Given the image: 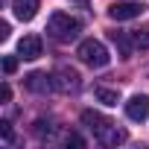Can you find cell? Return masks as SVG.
<instances>
[{
    "label": "cell",
    "mask_w": 149,
    "mask_h": 149,
    "mask_svg": "<svg viewBox=\"0 0 149 149\" xmlns=\"http://www.w3.org/2000/svg\"><path fill=\"white\" fill-rule=\"evenodd\" d=\"M82 126L88 129V132H94V137L100 140V143H105V146H117V143H123L126 140V132H120L111 120H105L100 111H82Z\"/></svg>",
    "instance_id": "1"
},
{
    "label": "cell",
    "mask_w": 149,
    "mask_h": 149,
    "mask_svg": "<svg viewBox=\"0 0 149 149\" xmlns=\"http://www.w3.org/2000/svg\"><path fill=\"white\" fill-rule=\"evenodd\" d=\"M15 70H18V58L15 56H6L3 58V73H15Z\"/></svg>",
    "instance_id": "14"
},
{
    "label": "cell",
    "mask_w": 149,
    "mask_h": 149,
    "mask_svg": "<svg viewBox=\"0 0 149 149\" xmlns=\"http://www.w3.org/2000/svg\"><path fill=\"white\" fill-rule=\"evenodd\" d=\"M56 91H79V73L76 70H70V67H58V73H56Z\"/></svg>",
    "instance_id": "8"
},
{
    "label": "cell",
    "mask_w": 149,
    "mask_h": 149,
    "mask_svg": "<svg viewBox=\"0 0 149 149\" xmlns=\"http://www.w3.org/2000/svg\"><path fill=\"white\" fill-rule=\"evenodd\" d=\"M0 100H3V102H9V100H12V88H9L6 82H3V88H0Z\"/></svg>",
    "instance_id": "15"
},
{
    "label": "cell",
    "mask_w": 149,
    "mask_h": 149,
    "mask_svg": "<svg viewBox=\"0 0 149 149\" xmlns=\"http://www.w3.org/2000/svg\"><path fill=\"white\" fill-rule=\"evenodd\" d=\"M134 47L137 50H149V26H143V29H134Z\"/></svg>",
    "instance_id": "12"
},
{
    "label": "cell",
    "mask_w": 149,
    "mask_h": 149,
    "mask_svg": "<svg viewBox=\"0 0 149 149\" xmlns=\"http://www.w3.org/2000/svg\"><path fill=\"white\" fill-rule=\"evenodd\" d=\"M0 38H3V41L9 38V24H6V21H3V24H0Z\"/></svg>",
    "instance_id": "17"
},
{
    "label": "cell",
    "mask_w": 149,
    "mask_h": 149,
    "mask_svg": "<svg viewBox=\"0 0 149 149\" xmlns=\"http://www.w3.org/2000/svg\"><path fill=\"white\" fill-rule=\"evenodd\" d=\"M94 97H97L102 105H117V102H120V94H117V91H111V88H97V91H94Z\"/></svg>",
    "instance_id": "11"
},
{
    "label": "cell",
    "mask_w": 149,
    "mask_h": 149,
    "mask_svg": "<svg viewBox=\"0 0 149 149\" xmlns=\"http://www.w3.org/2000/svg\"><path fill=\"white\" fill-rule=\"evenodd\" d=\"M47 35L58 44H70L73 38L79 35V21L70 18L67 12H53L47 21Z\"/></svg>",
    "instance_id": "2"
},
{
    "label": "cell",
    "mask_w": 149,
    "mask_h": 149,
    "mask_svg": "<svg viewBox=\"0 0 149 149\" xmlns=\"http://www.w3.org/2000/svg\"><path fill=\"white\" fill-rule=\"evenodd\" d=\"M24 85L32 94H50V91H56V76H50V73H44V70H32L24 79Z\"/></svg>",
    "instance_id": "4"
},
{
    "label": "cell",
    "mask_w": 149,
    "mask_h": 149,
    "mask_svg": "<svg viewBox=\"0 0 149 149\" xmlns=\"http://www.w3.org/2000/svg\"><path fill=\"white\" fill-rule=\"evenodd\" d=\"M67 146H85V140L79 134H67Z\"/></svg>",
    "instance_id": "16"
},
{
    "label": "cell",
    "mask_w": 149,
    "mask_h": 149,
    "mask_svg": "<svg viewBox=\"0 0 149 149\" xmlns=\"http://www.w3.org/2000/svg\"><path fill=\"white\" fill-rule=\"evenodd\" d=\"M76 56H79V61H82V64H88V67H105V64L111 61L108 47H105L102 41H97V38H85V41L79 44Z\"/></svg>",
    "instance_id": "3"
},
{
    "label": "cell",
    "mask_w": 149,
    "mask_h": 149,
    "mask_svg": "<svg viewBox=\"0 0 149 149\" xmlns=\"http://www.w3.org/2000/svg\"><path fill=\"white\" fill-rule=\"evenodd\" d=\"M111 35V41H114V47L120 50V56H132V50H134V38H129V32H120V29H114V32H108Z\"/></svg>",
    "instance_id": "10"
},
{
    "label": "cell",
    "mask_w": 149,
    "mask_h": 149,
    "mask_svg": "<svg viewBox=\"0 0 149 149\" xmlns=\"http://www.w3.org/2000/svg\"><path fill=\"white\" fill-rule=\"evenodd\" d=\"M126 117L134 120V123H143L149 117V97L146 94H134L129 102H126Z\"/></svg>",
    "instance_id": "5"
},
{
    "label": "cell",
    "mask_w": 149,
    "mask_h": 149,
    "mask_svg": "<svg viewBox=\"0 0 149 149\" xmlns=\"http://www.w3.org/2000/svg\"><path fill=\"white\" fill-rule=\"evenodd\" d=\"M0 134H3V143H15V132H12V123H0Z\"/></svg>",
    "instance_id": "13"
},
{
    "label": "cell",
    "mask_w": 149,
    "mask_h": 149,
    "mask_svg": "<svg viewBox=\"0 0 149 149\" xmlns=\"http://www.w3.org/2000/svg\"><path fill=\"white\" fill-rule=\"evenodd\" d=\"M41 38L38 35H24L21 41H18V56L21 58H26V61H32V58H38L41 56Z\"/></svg>",
    "instance_id": "7"
},
{
    "label": "cell",
    "mask_w": 149,
    "mask_h": 149,
    "mask_svg": "<svg viewBox=\"0 0 149 149\" xmlns=\"http://www.w3.org/2000/svg\"><path fill=\"white\" fill-rule=\"evenodd\" d=\"M38 0H12V9H15V18L18 21H32L35 12H38Z\"/></svg>",
    "instance_id": "9"
},
{
    "label": "cell",
    "mask_w": 149,
    "mask_h": 149,
    "mask_svg": "<svg viewBox=\"0 0 149 149\" xmlns=\"http://www.w3.org/2000/svg\"><path fill=\"white\" fill-rule=\"evenodd\" d=\"M143 12V6L140 3H132V0H123V3H111L108 6V15L114 18V21H132V18H137Z\"/></svg>",
    "instance_id": "6"
}]
</instances>
